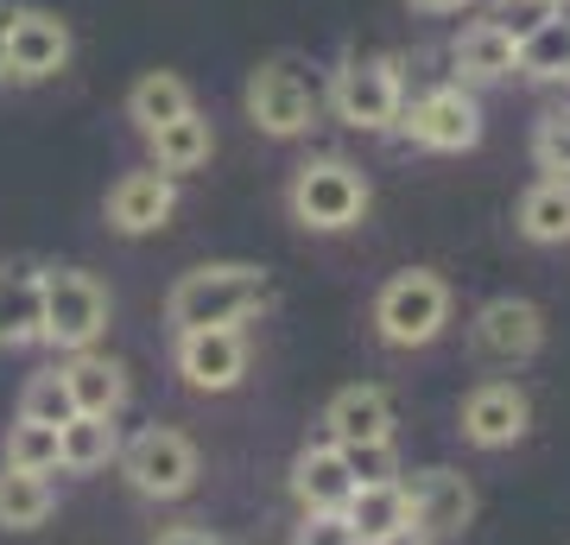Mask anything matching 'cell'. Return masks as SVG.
<instances>
[{
	"mask_svg": "<svg viewBox=\"0 0 570 545\" xmlns=\"http://www.w3.org/2000/svg\"><path fill=\"white\" fill-rule=\"evenodd\" d=\"M20 419H39V425H70V419H77L70 387H63V368H45V374H32V381H26Z\"/></svg>",
	"mask_w": 570,
	"mask_h": 545,
	"instance_id": "83f0119b",
	"label": "cell"
},
{
	"mask_svg": "<svg viewBox=\"0 0 570 545\" xmlns=\"http://www.w3.org/2000/svg\"><path fill=\"white\" fill-rule=\"evenodd\" d=\"M513 77L570 82V13H551L539 32H527V39H520V51H513Z\"/></svg>",
	"mask_w": 570,
	"mask_h": 545,
	"instance_id": "cb8c5ba5",
	"label": "cell"
},
{
	"mask_svg": "<svg viewBox=\"0 0 570 545\" xmlns=\"http://www.w3.org/2000/svg\"><path fill=\"white\" fill-rule=\"evenodd\" d=\"M520 235L532 247H564L570 242V178H539L520 197Z\"/></svg>",
	"mask_w": 570,
	"mask_h": 545,
	"instance_id": "7402d4cb",
	"label": "cell"
},
{
	"mask_svg": "<svg viewBox=\"0 0 570 545\" xmlns=\"http://www.w3.org/2000/svg\"><path fill=\"white\" fill-rule=\"evenodd\" d=\"M330 445H387L393 438V400L387 387H343L324 406Z\"/></svg>",
	"mask_w": 570,
	"mask_h": 545,
	"instance_id": "e0dca14e",
	"label": "cell"
},
{
	"mask_svg": "<svg viewBox=\"0 0 570 545\" xmlns=\"http://www.w3.org/2000/svg\"><path fill=\"white\" fill-rule=\"evenodd\" d=\"M419 13H463V7H475V0H412Z\"/></svg>",
	"mask_w": 570,
	"mask_h": 545,
	"instance_id": "836d02e7",
	"label": "cell"
},
{
	"mask_svg": "<svg viewBox=\"0 0 570 545\" xmlns=\"http://www.w3.org/2000/svg\"><path fill=\"white\" fill-rule=\"evenodd\" d=\"M115 450H121L115 419H89V412H77L70 425H58V469H70V476H89V469L115 464Z\"/></svg>",
	"mask_w": 570,
	"mask_h": 545,
	"instance_id": "603a6c76",
	"label": "cell"
},
{
	"mask_svg": "<svg viewBox=\"0 0 570 545\" xmlns=\"http://www.w3.org/2000/svg\"><path fill=\"white\" fill-rule=\"evenodd\" d=\"M343 514H348V526H355V539H362V545H374V539H387V533H400V526H412L406 488H400V483L355 488V502H348Z\"/></svg>",
	"mask_w": 570,
	"mask_h": 545,
	"instance_id": "484cf974",
	"label": "cell"
},
{
	"mask_svg": "<svg viewBox=\"0 0 570 545\" xmlns=\"http://www.w3.org/2000/svg\"><path fill=\"white\" fill-rule=\"evenodd\" d=\"M393 127H406V140L425 153H469L482 140V101L463 82H444V89H425L419 101H400Z\"/></svg>",
	"mask_w": 570,
	"mask_h": 545,
	"instance_id": "ba28073f",
	"label": "cell"
},
{
	"mask_svg": "<svg viewBox=\"0 0 570 545\" xmlns=\"http://www.w3.org/2000/svg\"><path fill=\"white\" fill-rule=\"evenodd\" d=\"M7 469H26V476H51L58 469V425L20 419L7 431Z\"/></svg>",
	"mask_w": 570,
	"mask_h": 545,
	"instance_id": "4316f807",
	"label": "cell"
},
{
	"mask_svg": "<svg viewBox=\"0 0 570 545\" xmlns=\"http://www.w3.org/2000/svg\"><path fill=\"white\" fill-rule=\"evenodd\" d=\"M190 108H197V96H190V82H184L178 70H146V77L127 89V121L140 127V134L178 121V115H190Z\"/></svg>",
	"mask_w": 570,
	"mask_h": 545,
	"instance_id": "44dd1931",
	"label": "cell"
},
{
	"mask_svg": "<svg viewBox=\"0 0 570 545\" xmlns=\"http://www.w3.org/2000/svg\"><path fill=\"white\" fill-rule=\"evenodd\" d=\"M70 20H58L51 7H13V26H7V77L13 82H45L70 70Z\"/></svg>",
	"mask_w": 570,
	"mask_h": 545,
	"instance_id": "8fae6325",
	"label": "cell"
},
{
	"mask_svg": "<svg viewBox=\"0 0 570 545\" xmlns=\"http://www.w3.org/2000/svg\"><path fill=\"white\" fill-rule=\"evenodd\" d=\"M400 488H406L412 526H419L431 545L438 539H463L469 520H475V488H469V476H456V469H444V464L400 476Z\"/></svg>",
	"mask_w": 570,
	"mask_h": 545,
	"instance_id": "9c48e42d",
	"label": "cell"
},
{
	"mask_svg": "<svg viewBox=\"0 0 570 545\" xmlns=\"http://www.w3.org/2000/svg\"><path fill=\"white\" fill-rule=\"evenodd\" d=\"M178 374L197 393H228L247 374V337L242 323H216V330H178Z\"/></svg>",
	"mask_w": 570,
	"mask_h": 545,
	"instance_id": "7c38bea8",
	"label": "cell"
},
{
	"mask_svg": "<svg viewBox=\"0 0 570 545\" xmlns=\"http://www.w3.org/2000/svg\"><path fill=\"white\" fill-rule=\"evenodd\" d=\"M45 337V273L32 261L0 266V349H26Z\"/></svg>",
	"mask_w": 570,
	"mask_h": 545,
	"instance_id": "2e32d148",
	"label": "cell"
},
{
	"mask_svg": "<svg viewBox=\"0 0 570 545\" xmlns=\"http://www.w3.org/2000/svg\"><path fill=\"white\" fill-rule=\"evenodd\" d=\"M469 343H475V356L494 368H520L532 362L539 349H546V311L532 299H489L482 311H475V323H469Z\"/></svg>",
	"mask_w": 570,
	"mask_h": 545,
	"instance_id": "30bf717a",
	"label": "cell"
},
{
	"mask_svg": "<svg viewBox=\"0 0 570 545\" xmlns=\"http://www.w3.org/2000/svg\"><path fill=\"white\" fill-rule=\"evenodd\" d=\"M63 387H70V406L89 412V419H115V412L127 406V368L115 362V356H96V349L70 356Z\"/></svg>",
	"mask_w": 570,
	"mask_h": 545,
	"instance_id": "ac0fdd59",
	"label": "cell"
},
{
	"mask_svg": "<svg viewBox=\"0 0 570 545\" xmlns=\"http://www.w3.org/2000/svg\"><path fill=\"white\" fill-rule=\"evenodd\" d=\"M551 13H564V0H494V13L489 20L508 32L513 45L527 39V32H539V26L551 20Z\"/></svg>",
	"mask_w": 570,
	"mask_h": 545,
	"instance_id": "4dcf8cb0",
	"label": "cell"
},
{
	"mask_svg": "<svg viewBox=\"0 0 570 545\" xmlns=\"http://www.w3.org/2000/svg\"><path fill=\"white\" fill-rule=\"evenodd\" d=\"M292 545H362V539H355L348 514H305L298 533H292Z\"/></svg>",
	"mask_w": 570,
	"mask_h": 545,
	"instance_id": "1f68e13d",
	"label": "cell"
},
{
	"mask_svg": "<svg viewBox=\"0 0 570 545\" xmlns=\"http://www.w3.org/2000/svg\"><path fill=\"white\" fill-rule=\"evenodd\" d=\"M171 210H178V178H165L159 165H140L108 191V228H121V235H153L171 223Z\"/></svg>",
	"mask_w": 570,
	"mask_h": 545,
	"instance_id": "5bb4252c",
	"label": "cell"
},
{
	"mask_svg": "<svg viewBox=\"0 0 570 545\" xmlns=\"http://www.w3.org/2000/svg\"><path fill=\"white\" fill-rule=\"evenodd\" d=\"M266 299H273V280L261 266L247 261H209V266H190L171 299H165V318L171 330H216V323H247L261 318Z\"/></svg>",
	"mask_w": 570,
	"mask_h": 545,
	"instance_id": "6da1fadb",
	"label": "cell"
},
{
	"mask_svg": "<svg viewBox=\"0 0 570 545\" xmlns=\"http://www.w3.org/2000/svg\"><path fill=\"white\" fill-rule=\"evenodd\" d=\"M7 26H13V7H0V77H7Z\"/></svg>",
	"mask_w": 570,
	"mask_h": 545,
	"instance_id": "d590c367",
	"label": "cell"
},
{
	"mask_svg": "<svg viewBox=\"0 0 570 545\" xmlns=\"http://www.w3.org/2000/svg\"><path fill=\"white\" fill-rule=\"evenodd\" d=\"M343 464H348V476H355V488H381V483H400V476H406L393 438L387 445H343Z\"/></svg>",
	"mask_w": 570,
	"mask_h": 545,
	"instance_id": "f546056e",
	"label": "cell"
},
{
	"mask_svg": "<svg viewBox=\"0 0 570 545\" xmlns=\"http://www.w3.org/2000/svg\"><path fill=\"white\" fill-rule=\"evenodd\" d=\"M513 51L520 45L494 20H475V26H463V39L450 45V64H456L463 82H501V77H513Z\"/></svg>",
	"mask_w": 570,
	"mask_h": 545,
	"instance_id": "ffe728a7",
	"label": "cell"
},
{
	"mask_svg": "<svg viewBox=\"0 0 570 545\" xmlns=\"http://www.w3.org/2000/svg\"><path fill=\"white\" fill-rule=\"evenodd\" d=\"M153 545H223V539H216L209 526H165V533H159Z\"/></svg>",
	"mask_w": 570,
	"mask_h": 545,
	"instance_id": "d6a6232c",
	"label": "cell"
},
{
	"mask_svg": "<svg viewBox=\"0 0 570 545\" xmlns=\"http://www.w3.org/2000/svg\"><path fill=\"white\" fill-rule=\"evenodd\" d=\"M242 108H247V121L261 127V134H273V140H298V134L317 121V82L305 77V64L273 58V64H261V70L247 77Z\"/></svg>",
	"mask_w": 570,
	"mask_h": 545,
	"instance_id": "8992f818",
	"label": "cell"
},
{
	"mask_svg": "<svg viewBox=\"0 0 570 545\" xmlns=\"http://www.w3.org/2000/svg\"><path fill=\"white\" fill-rule=\"evenodd\" d=\"M400 101H406V82H400V64L393 58H343L336 77H330L336 121L362 127V134H387L400 121Z\"/></svg>",
	"mask_w": 570,
	"mask_h": 545,
	"instance_id": "52a82bcc",
	"label": "cell"
},
{
	"mask_svg": "<svg viewBox=\"0 0 570 545\" xmlns=\"http://www.w3.org/2000/svg\"><path fill=\"white\" fill-rule=\"evenodd\" d=\"M444 323H450V285L431 266L393 273L381 285V299H374V330H381L387 349H425L444 337Z\"/></svg>",
	"mask_w": 570,
	"mask_h": 545,
	"instance_id": "7a4b0ae2",
	"label": "cell"
},
{
	"mask_svg": "<svg viewBox=\"0 0 570 545\" xmlns=\"http://www.w3.org/2000/svg\"><path fill=\"white\" fill-rule=\"evenodd\" d=\"M532 159L546 178H570V108H551L546 121L532 127Z\"/></svg>",
	"mask_w": 570,
	"mask_h": 545,
	"instance_id": "f1b7e54d",
	"label": "cell"
},
{
	"mask_svg": "<svg viewBox=\"0 0 570 545\" xmlns=\"http://www.w3.org/2000/svg\"><path fill=\"white\" fill-rule=\"evenodd\" d=\"M146 146H153V165H159L165 178H184V172H204L209 153H216V134H209V121L190 108V115H178V121H165L146 134Z\"/></svg>",
	"mask_w": 570,
	"mask_h": 545,
	"instance_id": "d6986e66",
	"label": "cell"
},
{
	"mask_svg": "<svg viewBox=\"0 0 570 545\" xmlns=\"http://www.w3.org/2000/svg\"><path fill=\"white\" fill-rule=\"evenodd\" d=\"M292 495L305 514H343L355 502V476L343 464V445H305L292 457Z\"/></svg>",
	"mask_w": 570,
	"mask_h": 545,
	"instance_id": "9a60e30c",
	"label": "cell"
},
{
	"mask_svg": "<svg viewBox=\"0 0 570 545\" xmlns=\"http://www.w3.org/2000/svg\"><path fill=\"white\" fill-rule=\"evenodd\" d=\"M102 330H108L102 280L82 273V266H51L45 273V337L39 343L63 349V356H82V349H96Z\"/></svg>",
	"mask_w": 570,
	"mask_h": 545,
	"instance_id": "3957f363",
	"label": "cell"
},
{
	"mask_svg": "<svg viewBox=\"0 0 570 545\" xmlns=\"http://www.w3.org/2000/svg\"><path fill=\"white\" fill-rule=\"evenodd\" d=\"M115 464L134 483V495H146V502H178V495L197 488V445L184 431H171V425H146L140 438H127L115 450Z\"/></svg>",
	"mask_w": 570,
	"mask_h": 545,
	"instance_id": "5b68a950",
	"label": "cell"
},
{
	"mask_svg": "<svg viewBox=\"0 0 570 545\" xmlns=\"http://www.w3.org/2000/svg\"><path fill=\"white\" fill-rule=\"evenodd\" d=\"M292 216L317 235H343L367 216V178L348 159H311L292 178Z\"/></svg>",
	"mask_w": 570,
	"mask_h": 545,
	"instance_id": "277c9868",
	"label": "cell"
},
{
	"mask_svg": "<svg viewBox=\"0 0 570 545\" xmlns=\"http://www.w3.org/2000/svg\"><path fill=\"white\" fill-rule=\"evenodd\" d=\"M374 545H431L419 526H400V533H387V539H374Z\"/></svg>",
	"mask_w": 570,
	"mask_h": 545,
	"instance_id": "e575fe53",
	"label": "cell"
},
{
	"mask_svg": "<svg viewBox=\"0 0 570 545\" xmlns=\"http://www.w3.org/2000/svg\"><path fill=\"white\" fill-rule=\"evenodd\" d=\"M527 425H532V400L520 393L513 381H482V387H469V400H463V438L475 450H508L527 438Z\"/></svg>",
	"mask_w": 570,
	"mask_h": 545,
	"instance_id": "4fadbf2b",
	"label": "cell"
},
{
	"mask_svg": "<svg viewBox=\"0 0 570 545\" xmlns=\"http://www.w3.org/2000/svg\"><path fill=\"white\" fill-rule=\"evenodd\" d=\"M51 483L45 476H26V469H7L0 464V526L7 533H32V526L51 520Z\"/></svg>",
	"mask_w": 570,
	"mask_h": 545,
	"instance_id": "d4e9b609",
	"label": "cell"
}]
</instances>
